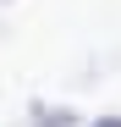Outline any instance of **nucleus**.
Returning <instances> with one entry per match:
<instances>
[{
	"mask_svg": "<svg viewBox=\"0 0 121 127\" xmlns=\"http://www.w3.org/2000/svg\"><path fill=\"white\" fill-rule=\"evenodd\" d=\"M28 127H83V116L72 105H50V99H28Z\"/></svg>",
	"mask_w": 121,
	"mask_h": 127,
	"instance_id": "f257e3e1",
	"label": "nucleus"
},
{
	"mask_svg": "<svg viewBox=\"0 0 121 127\" xmlns=\"http://www.w3.org/2000/svg\"><path fill=\"white\" fill-rule=\"evenodd\" d=\"M0 6H11V0H0Z\"/></svg>",
	"mask_w": 121,
	"mask_h": 127,
	"instance_id": "7ed1b4c3",
	"label": "nucleus"
},
{
	"mask_svg": "<svg viewBox=\"0 0 121 127\" xmlns=\"http://www.w3.org/2000/svg\"><path fill=\"white\" fill-rule=\"evenodd\" d=\"M83 127H121V116H94V122H83Z\"/></svg>",
	"mask_w": 121,
	"mask_h": 127,
	"instance_id": "f03ea898",
	"label": "nucleus"
}]
</instances>
